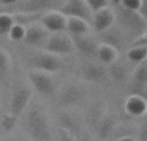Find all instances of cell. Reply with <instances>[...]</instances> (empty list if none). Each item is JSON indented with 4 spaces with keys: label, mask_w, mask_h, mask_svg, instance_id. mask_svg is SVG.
Masks as SVG:
<instances>
[{
    "label": "cell",
    "mask_w": 147,
    "mask_h": 141,
    "mask_svg": "<svg viewBox=\"0 0 147 141\" xmlns=\"http://www.w3.org/2000/svg\"><path fill=\"white\" fill-rule=\"evenodd\" d=\"M26 129L34 141H53L48 115L39 105L31 106L25 118Z\"/></svg>",
    "instance_id": "1"
},
{
    "label": "cell",
    "mask_w": 147,
    "mask_h": 141,
    "mask_svg": "<svg viewBox=\"0 0 147 141\" xmlns=\"http://www.w3.org/2000/svg\"><path fill=\"white\" fill-rule=\"evenodd\" d=\"M43 51L54 54V56H65V54L74 53L76 48L74 44L72 36L65 31V33L49 34L48 40H47Z\"/></svg>",
    "instance_id": "2"
},
{
    "label": "cell",
    "mask_w": 147,
    "mask_h": 141,
    "mask_svg": "<svg viewBox=\"0 0 147 141\" xmlns=\"http://www.w3.org/2000/svg\"><path fill=\"white\" fill-rule=\"evenodd\" d=\"M27 78L30 80L31 85L43 96H51L54 95L57 88V83L53 78V74H49L40 70L30 69L27 71Z\"/></svg>",
    "instance_id": "3"
},
{
    "label": "cell",
    "mask_w": 147,
    "mask_h": 141,
    "mask_svg": "<svg viewBox=\"0 0 147 141\" xmlns=\"http://www.w3.org/2000/svg\"><path fill=\"white\" fill-rule=\"evenodd\" d=\"M30 64L31 69L45 71L49 74H54V73L59 71L62 69V62L59 61L58 56L51 54L45 51L36 52L30 58Z\"/></svg>",
    "instance_id": "4"
},
{
    "label": "cell",
    "mask_w": 147,
    "mask_h": 141,
    "mask_svg": "<svg viewBox=\"0 0 147 141\" xmlns=\"http://www.w3.org/2000/svg\"><path fill=\"white\" fill-rule=\"evenodd\" d=\"M31 89L25 85H20L17 87L12 93L9 102V114L12 117L18 119V117L26 110V108L28 106L31 101Z\"/></svg>",
    "instance_id": "5"
},
{
    "label": "cell",
    "mask_w": 147,
    "mask_h": 141,
    "mask_svg": "<svg viewBox=\"0 0 147 141\" xmlns=\"http://www.w3.org/2000/svg\"><path fill=\"white\" fill-rule=\"evenodd\" d=\"M59 12L63 13L66 17H76L85 20L92 25L93 12L86 4V0H65Z\"/></svg>",
    "instance_id": "6"
},
{
    "label": "cell",
    "mask_w": 147,
    "mask_h": 141,
    "mask_svg": "<svg viewBox=\"0 0 147 141\" xmlns=\"http://www.w3.org/2000/svg\"><path fill=\"white\" fill-rule=\"evenodd\" d=\"M49 34L51 33L41 23H32V25L26 27V34L22 41L30 47L44 48L47 40H48Z\"/></svg>",
    "instance_id": "7"
},
{
    "label": "cell",
    "mask_w": 147,
    "mask_h": 141,
    "mask_svg": "<svg viewBox=\"0 0 147 141\" xmlns=\"http://www.w3.org/2000/svg\"><path fill=\"white\" fill-rule=\"evenodd\" d=\"M40 23L51 34L65 33L67 27V17L59 10H48L40 17Z\"/></svg>",
    "instance_id": "8"
},
{
    "label": "cell",
    "mask_w": 147,
    "mask_h": 141,
    "mask_svg": "<svg viewBox=\"0 0 147 141\" xmlns=\"http://www.w3.org/2000/svg\"><path fill=\"white\" fill-rule=\"evenodd\" d=\"M115 22V13L110 7L101 9L98 12L93 13V18H92V26L96 33L101 34L107 31Z\"/></svg>",
    "instance_id": "9"
},
{
    "label": "cell",
    "mask_w": 147,
    "mask_h": 141,
    "mask_svg": "<svg viewBox=\"0 0 147 141\" xmlns=\"http://www.w3.org/2000/svg\"><path fill=\"white\" fill-rule=\"evenodd\" d=\"M125 111L132 117H143L147 113V100L140 95H132L125 101Z\"/></svg>",
    "instance_id": "10"
},
{
    "label": "cell",
    "mask_w": 147,
    "mask_h": 141,
    "mask_svg": "<svg viewBox=\"0 0 147 141\" xmlns=\"http://www.w3.org/2000/svg\"><path fill=\"white\" fill-rule=\"evenodd\" d=\"M92 25L85 20L76 17H67V27L66 33L70 34L71 36H83L88 35L90 31Z\"/></svg>",
    "instance_id": "11"
},
{
    "label": "cell",
    "mask_w": 147,
    "mask_h": 141,
    "mask_svg": "<svg viewBox=\"0 0 147 141\" xmlns=\"http://www.w3.org/2000/svg\"><path fill=\"white\" fill-rule=\"evenodd\" d=\"M96 54L98 57V60L102 62L103 65H111L116 61L117 58V49L114 45L107 43H102L99 45H97L96 49Z\"/></svg>",
    "instance_id": "12"
},
{
    "label": "cell",
    "mask_w": 147,
    "mask_h": 141,
    "mask_svg": "<svg viewBox=\"0 0 147 141\" xmlns=\"http://www.w3.org/2000/svg\"><path fill=\"white\" fill-rule=\"evenodd\" d=\"M12 73V60L9 53L4 49H0V83L8 84Z\"/></svg>",
    "instance_id": "13"
},
{
    "label": "cell",
    "mask_w": 147,
    "mask_h": 141,
    "mask_svg": "<svg viewBox=\"0 0 147 141\" xmlns=\"http://www.w3.org/2000/svg\"><path fill=\"white\" fill-rule=\"evenodd\" d=\"M127 57L129 61L141 64L147 58V44H137L128 51Z\"/></svg>",
    "instance_id": "14"
},
{
    "label": "cell",
    "mask_w": 147,
    "mask_h": 141,
    "mask_svg": "<svg viewBox=\"0 0 147 141\" xmlns=\"http://www.w3.org/2000/svg\"><path fill=\"white\" fill-rule=\"evenodd\" d=\"M14 17L9 13H0V34H8L13 25H14Z\"/></svg>",
    "instance_id": "15"
},
{
    "label": "cell",
    "mask_w": 147,
    "mask_h": 141,
    "mask_svg": "<svg viewBox=\"0 0 147 141\" xmlns=\"http://www.w3.org/2000/svg\"><path fill=\"white\" fill-rule=\"evenodd\" d=\"M25 34H26V26L21 25V23H14V25L10 27L8 35H9V38L12 39V40L21 41L25 38Z\"/></svg>",
    "instance_id": "16"
},
{
    "label": "cell",
    "mask_w": 147,
    "mask_h": 141,
    "mask_svg": "<svg viewBox=\"0 0 147 141\" xmlns=\"http://www.w3.org/2000/svg\"><path fill=\"white\" fill-rule=\"evenodd\" d=\"M121 5L129 12H140L143 7V0H123Z\"/></svg>",
    "instance_id": "17"
},
{
    "label": "cell",
    "mask_w": 147,
    "mask_h": 141,
    "mask_svg": "<svg viewBox=\"0 0 147 141\" xmlns=\"http://www.w3.org/2000/svg\"><path fill=\"white\" fill-rule=\"evenodd\" d=\"M86 4L89 5L92 12L96 13V12H98V10L105 9V8L109 7L110 0H86Z\"/></svg>",
    "instance_id": "18"
},
{
    "label": "cell",
    "mask_w": 147,
    "mask_h": 141,
    "mask_svg": "<svg viewBox=\"0 0 147 141\" xmlns=\"http://www.w3.org/2000/svg\"><path fill=\"white\" fill-rule=\"evenodd\" d=\"M16 123H17V118L12 117L10 114H7V115H4L1 118V126L5 131H12L14 128Z\"/></svg>",
    "instance_id": "19"
},
{
    "label": "cell",
    "mask_w": 147,
    "mask_h": 141,
    "mask_svg": "<svg viewBox=\"0 0 147 141\" xmlns=\"http://www.w3.org/2000/svg\"><path fill=\"white\" fill-rule=\"evenodd\" d=\"M57 141H76L75 137H74L72 132L69 131L66 128H61L59 129V136H58V140Z\"/></svg>",
    "instance_id": "20"
},
{
    "label": "cell",
    "mask_w": 147,
    "mask_h": 141,
    "mask_svg": "<svg viewBox=\"0 0 147 141\" xmlns=\"http://www.w3.org/2000/svg\"><path fill=\"white\" fill-rule=\"evenodd\" d=\"M20 1H22V0H0V5H3V7H8V5H14Z\"/></svg>",
    "instance_id": "21"
},
{
    "label": "cell",
    "mask_w": 147,
    "mask_h": 141,
    "mask_svg": "<svg viewBox=\"0 0 147 141\" xmlns=\"http://www.w3.org/2000/svg\"><path fill=\"white\" fill-rule=\"evenodd\" d=\"M140 137H141V141H147V123L143 124L142 129L140 132Z\"/></svg>",
    "instance_id": "22"
},
{
    "label": "cell",
    "mask_w": 147,
    "mask_h": 141,
    "mask_svg": "<svg viewBox=\"0 0 147 141\" xmlns=\"http://www.w3.org/2000/svg\"><path fill=\"white\" fill-rule=\"evenodd\" d=\"M116 141H136V137L134 136H123L120 139H117Z\"/></svg>",
    "instance_id": "23"
},
{
    "label": "cell",
    "mask_w": 147,
    "mask_h": 141,
    "mask_svg": "<svg viewBox=\"0 0 147 141\" xmlns=\"http://www.w3.org/2000/svg\"><path fill=\"white\" fill-rule=\"evenodd\" d=\"M143 40H145V43L143 44H147V25L145 27V31H143Z\"/></svg>",
    "instance_id": "24"
},
{
    "label": "cell",
    "mask_w": 147,
    "mask_h": 141,
    "mask_svg": "<svg viewBox=\"0 0 147 141\" xmlns=\"http://www.w3.org/2000/svg\"><path fill=\"white\" fill-rule=\"evenodd\" d=\"M0 141H18V140L13 139V137H8V139H3V140H0Z\"/></svg>",
    "instance_id": "25"
},
{
    "label": "cell",
    "mask_w": 147,
    "mask_h": 141,
    "mask_svg": "<svg viewBox=\"0 0 147 141\" xmlns=\"http://www.w3.org/2000/svg\"><path fill=\"white\" fill-rule=\"evenodd\" d=\"M111 3H114V4H121L123 0H110Z\"/></svg>",
    "instance_id": "26"
},
{
    "label": "cell",
    "mask_w": 147,
    "mask_h": 141,
    "mask_svg": "<svg viewBox=\"0 0 147 141\" xmlns=\"http://www.w3.org/2000/svg\"><path fill=\"white\" fill-rule=\"evenodd\" d=\"M23 1H27V0H23Z\"/></svg>",
    "instance_id": "27"
},
{
    "label": "cell",
    "mask_w": 147,
    "mask_h": 141,
    "mask_svg": "<svg viewBox=\"0 0 147 141\" xmlns=\"http://www.w3.org/2000/svg\"><path fill=\"white\" fill-rule=\"evenodd\" d=\"M0 13H1V12H0Z\"/></svg>",
    "instance_id": "28"
},
{
    "label": "cell",
    "mask_w": 147,
    "mask_h": 141,
    "mask_svg": "<svg viewBox=\"0 0 147 141\" xmlns=\"http://www.w3.org/2000/svg\"><path fill=\"white\" fill-rule=\"evenodd\" d=\"M63 1H65V0H63Z\"/></svg>",
    "instance_id": "29"
}]
</instances>
